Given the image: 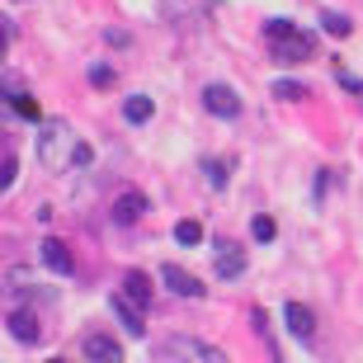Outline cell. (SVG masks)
I'll return each mask as SVG.
<instances>
[{"instance_id": "8", "label": "cell", "mask_w": 363, "mask_h": 363, "mask_svg": "<svg viewBox=\"0 0 363 363\" xmlns=\"http://www.w3.org/2000/svg\"><path fill=\"white\" fill-rule=\"evenodd\" d=\"M10 335L19 340V345H33V340H38V321H33V311H10Z\"/></svg>"}, {"instance_id": "20", "label": "cell", "mask_w": 363, "mask_h": 363, "mask_svg": "<svg viewBox=\"0 0 363 363\" xmlns=\"http://www.w3.org/2000/svg\"><path fill=\"white\" fill-rule=\"evenodd\" d=\"M90 85L108 90V85H113V71H108V67H90Z\"/></svg>"}, {"instance_id": "15", "label": "cell", "mask_w": 363, "mask_h": 363, "mask_svg": "<svg viewBox=\"0 0 363 363\" xmlns=\"http://www.w3.org/2000/svg\"><path fill=\"white\" fill-rule=\"evenodd\" d=\"M307 85H302V81H283V76H279V81H274V99H283V104H297V99H307Z\"/></svg>"}, {"instance_id": "3", "label": "cell", "mask_w": 363, "mask_h": 363, "mask_svg": "<svg viewBox=\"0 0 363 363\" xmlns=\"http://www.w3.org/2000/svg\"><path fill=\"white\" fill-rule=\"evenodd\" d=\"M161 283L170 288V293H179V297H203V293H208L203 279H194V274L179 269V264H161Z\"/></svg>"}, {"instance_id": "13", "label": "cell", "mask_w": 363, "mask_h": 363, "mask_svg": "<svg viewBox=\"0 0 363 363\" xmlns=\"http://www.w3.org/2000/svg\"><path fill=\"white\" fill-rule=\"evenodd\" d=\"M151 113H156V104H151L147 94H133V99L123 104V118L128 123H151Z\"/></svg>"}, {"instance_id": "16", "label": "cell", "mask_w": 363, "mask_h": 363, "mask_svg": "<svg viewBox=\"0 0 363 363\" xmlns=\"http://www.w3.org/2000/svg\"><path fill=\"white\" fill-rule=\"evenodd\" d=\"M175 241H179V245H199V241H203V227L194 222V217H184V222L175 227Z\"/></svg>"}, {"instance_id": "21", "label": "cell", "mask_w": 363, "mask_h": 363, "mask_svg": "<svg viewBox=\"0 0 363 363\" xmlns=\"http://www.w3.org/2000/svg\"><path fill=\"white\" fill-rule=\"evenodd\" d=\"M14 175H19V161H14V156H5V175H0V184L14 189Z\"/></svg>"}, {"instance_id": "17", "label": "cell", "mask_w": 363, "mask_h": 363, "mask_svg": "<svg viewBox=\"0 0 363 363\" xmlns=\"http://www.w3.org/2000/svg\"><path fill=\"white\" fill-rule=\"evenodd\" d=\"M274 231H279V227H274V217H255V222H250V236H255L259 245H269Z\"/></svg>"}, {"instance_id": "14", "label": "cell", "mask_w": 363, "mask_h": 363, "mask_svg": "<svg viewBox=\"0 0 363 363\" xmlns=\"http://www.w3.org/2000/svg\"><path fill=\"white\" fill-rule=\"evenodd\" d=\"M316 24H321L330 38H350V33H354V24L345 19V14H335V10H321V19H316Z\"/></svg>"}, {"instance_id": "7", "label": "cell", "mask_w": 363, "mask_h": 363, "mask_svg": "<svg viewBox=\"0 0 363 363\" xmlns=\"http://www.w3.org/2000/svg\"><path fill=\"white\" fill-rule=\"evenodd\" d=\"M283 321H288V330H293L297 340H311V311L302 307V302H288V307H283Z\"/></svg>"}, {"instance_id": "1", "label": "cell", "mask_w": 363, "mask_h": 363, "mask_svg": "<svg viewBox=\"0 0 363 363\" xmlns=\"http://www.w3.org/2000/svg\"><path fill=\"white\" fill-rule=\"evenodd\" d=\"M264 38H269L274 57L288 62V67H293V62H311V52H316V33L288 24V19H269V24H264Z\"/></svg>"}, {"instance_id": "9", "label": "cell", "mask_w": 363, "mask_h": 363, "mask_svg": "<svg viewBox=\"0 0 363 363\" xmlns=\"http://www.w3.org/2000/svg\"><path fill=\"white\" fill-rule=\"evenodd\" d=\"M142 213H147V199H142V194H123V199L113 203V222H123V227L137 222Z\"/></svg>"}, {"instance_id": "10", "label": "cell", "mask_w": 363, "mask_h": 363, "mask_svg": "<svg viewBox=\"0 0 363 363\" xmlns=\"http://www.w3.org/2000/svg\"><path fill=\"white\" fill-rule=\"evenodd\" d=\"M113 316L123 321V330H128L133 340H142V335H147V325H142V316H137V311L128 307V297H113Z\"/></svg>"}, {"instance_id": "12", "label": "cell", "mask_w": 363, "mask_h": 363, "mask_svg": "<svg viewBox=\"0 0 363 363\" xmlns=\"http://www.w3.org/2000/svg\"><path fill=\"white\" fill-rule=\"evenodd\" d=\"M123 288H128V297H133L137 307H147V302H151V279H147L142 269L128 274V279H123Z\"/></svg>"}, {"instance_id": "2", "label": "cell", "mask_w": 363, "mask_h": 363, "mask_svg": "<svg viewBox=\"0 0 363 363\" xmlns=\"http://www.w3.org/2000/svg\"><path fill=\"white\" fill-rule=\"evenodd\" d=\"M203 104H208V113H217V118H236V113H241L236 90H231V85H217V81L203 90Z\"/></svg>"}, {"instance_id": "5", "label": "cell", "mask_w": 363, "mask_h": 363, "mask_svg": "<svg viewBox=\"0 0 363 363\" xmlns=\"http://www.w3.org/2000/svg\"><path fill=\"white\" fill-rule=\"evenodd\" d=\"M245 274V250H236V245H217V279H241Z\"/></svg>"}, {"instance_id": "19", "label": "cell", "mask_w": 363, "mask_h": 363, "mask_svg": "<svg viewBox=\"0 0 363 363\" xmlns=\"http://www.w3.org/2000/svg\"><path fill=\"white\" fill-rule=\"evenodd\" d=\"M203 175L213 179V189H222V184H227V165H222V161H203Z\"/></svg>"}, {"instance_id": "11", "label": "cell", "mask_w": 363, "mask_h": 363, "mask_svg": "<svg viewBox=\"0 0 363 363\" xmlns=\"http://www.w3.org/2000/svg\"><path fill=\"white\" fill-rule=\"evenodd\" d=\"M43 264L57 274H71V250L62 241H43Z\"/></svg>"}, {"instance_id": "4", "label": "cell", "mask_w": 363, "mask_h": 363, "mask_svg": "<svg viewBox=\"0 0 363 363\" xmlns=\"http://www.w3.org/2000/svg\"><path fill=\"white\" fill-rule=\"evenodd\" d=\"M161 354H170V359H208V363H217V359H222L217 350H208V345H199V340H184V335H179V340H170V345H165Z\"/></svg>"}, {"instance_id": "18", "label": "cell", "mask_w": 363, "mask_h": 363, "mask_svg": "<svg viewBox=\"0 0 363 363\" xmlns=\"http://www.w3.org/2000/svg\"><path fill=\"white\" fill-rule=\"evenodd\" d=\"M10 108L19 113V118H38V104H33L28 94H10Z\"/></svg>"}, {"instance_id": "6", "label": "cell", "mask_w": 363, "mask_h": 363, "mask_svg": "<svg viewBox=\"0 0 363 363\" xmlns=\"http://www.w3.org/2000/svg\"><path fill=\"white\" fill-rule=\"evenodd\" d=\"M81 354H85V359H108V363L123 359V350H118L108 335H85V340H81Z\"/></svg>"}]
</instances>
